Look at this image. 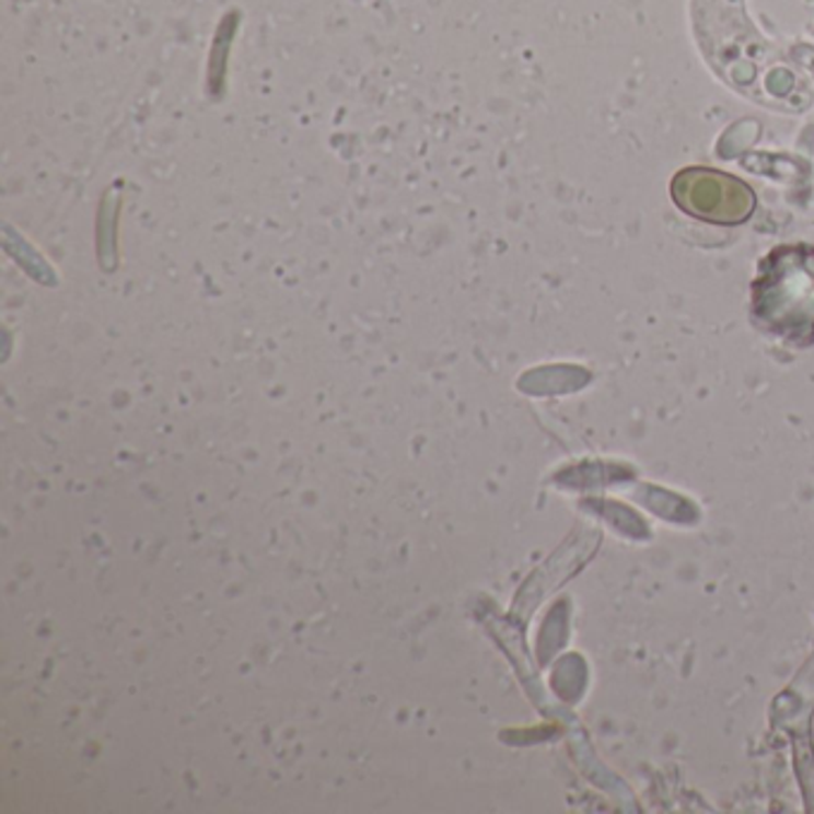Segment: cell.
I'll use <instances>...</instances> for the list:
<instances>
[{
  "mask_svg": "<svg viewBox=\"0 0 814 814\" xmlns=\"http://www.w3.org/2000/svg\"><path fill=\"white\" fill-rule=\"evenodd\" d=\"M759 313L781 333L814 330V254L779 252L759 287Z\"/></svg>",
  "mask_w": 814,
  "mask_h": 814,
  "instance_id": "cell-1",
  "label": "cell"
},
{
  "mask_svg": "<svg viewBox=\"0 0 814 814\" xmlns=\"http://www.w3.org/2000/svg\"><path fill=\"white\" fill-rule=\"evenodd\" d=\"M676 203L695 218L739 222L751 213L755 199L745 184L709 170H686L674 182Z\"/></svg>",
  "mask_w": 814,
  "mask_h": 814,
  "instance_id": "cell-2",
  "label": "cell"
},
{
  "mask_svg": "<svg viewBox=\"0 0 814 814\" xmlns=\"http://www.w3.org/2000/svg\"><path fill=\"white\" fill-rule=\"evenodd\" d=\"M240 20H242L240 10H230L218 24L213 44H210L208 53V96H222V91H225L230 50L236 30H240Z\"/></svg>",
  "mask_w": 814,
  "mask_h": 814,
  "instance_id": "cell-3",
  "label": "cell"
},
{
  "mask_svg": "<svg viewBox=\"0 0 814 814\" xmlns=\"http://www.w3.org/2000/svg\"><path fill=\"white\" fill-rule=\"evenodd\" d=\"M807 65H810V68L814 70V53H812V58H810V62H807Z\"/></svg>",
  "mask_w": 814,
  "mask_h": 814,
  "instance_id": "cell-4",
  "label": "cell"
}]
</instances>
